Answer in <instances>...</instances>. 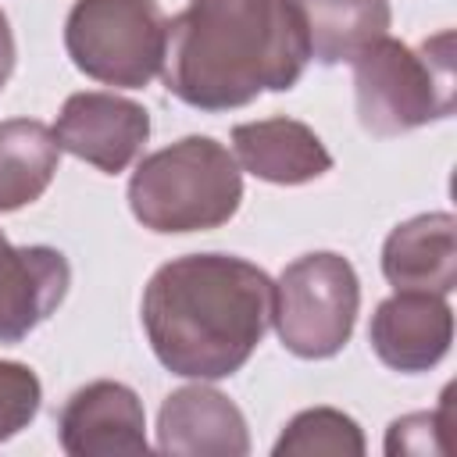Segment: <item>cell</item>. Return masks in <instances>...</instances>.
Segmentation results:
<instances>
[{
  "label": "cell",
  "instance_id": "6da1fadb",
  "mask_svg": "<svg viewBox=\"0 0 457 457\" xmlns=\"http://www.w3.org/2000/svg\"><path fill=\"white\" fill-rule=\"evenodd\" d=\"M275 282L236 253H186L164 261L139 303L154 357L179 378L236 375L271 325Z\"/></svg>",
  "mask_w": 457,
  "mask_h": 457
},
{
  "label": "cell",
  "instance_id": "7a4b0ae2",
  "mask_svg": "<svg viewBox=\"0 0 457 457\" xmlns=\"http://www.w3.org/2000/svg\"><path fill=\"white\" fill-rule=\"evenodd\" d=\"M307 61L289 0H189L168 21L161 79L186 107L218 114L293 89Z\"/></svg>",
  "mask_w": 457,
  "mask_h": 457
},
{
  "label": "cell",
  "instance_id": "3957f363",
  "mask_svg": "<svg viewBox=\"0 0 457 457\" xmlns=\"http://www.w3.org/2000/svg\"><path fill=\"white\" fill-rule=\"evenodd\" d=\"M243 204V171L214 136H182L146 154L129 179L132 218L161 236L221 228Z\"/></svg>",
  "mask_w": 457,
  "mask_h": 457
},
{
  "label": "cell",
  "instance_id": "277c9868",
  "mask_svg": "<svg viewBox=\"0 0 457 457\" xmlns=\"http://www.w3.org/2000/svg\"><path fill=\"white\" fill-rule=\"evenodd\" d=\"M350 64L357 121L368 136L389 139L453 114V29H443L418 46L382 36Z\"/></svg>",
  "mask_w": 457,
  "mask_h": 457
},
{
  "label": "cell",
  "instance_id": "5b68a950",
  "mask_svg": "<svg viewBox=\"0 0 457 457\" xmlns=\"http://www.w3.org/2000/svg\"><path fill=\"white\" fill-rule=\"evenodd\" d=\"M361 278L336 250H314L289 261L275 282L271 325L278 343L300 361L336 357L357 325Z\"/></svg>",
  "mask_w": 457,
  "mask_h": 457
},
{
  "label": "cell",
  "instance_id": "8992f818",
  "mask_svg": "<svg viewBox=\"0 0 457 457\" xmlns=\"http://www.w3.org/2000/svg\"><path fill=\"white\" fill-rule=\"evenodd\" d=\"M168 18L157 0H75L64 18L71 64L104 86L143 89L161 75Z\"/></svg>",
  "mask_w": 457,
  "mask_h": 457
},
{
  "label": "cell",
  "instance_id": "52a82bcc",
  "mask_svg": "<svg viewBox=\"0 0 457 457\" xmlns=\"http://www.w3.org/2000/svg\"><path fill=\"white\" fill-rule=\"evenodd\" d=\"M54 136L61 154H71L104 175H118L143 154L150 139V114L129 96L82 89L64 100Z\"/></svg>",
  "mask_w": 457,
  "mask_h": 457
},
{
  "label": "cell",
  "instance_id": "ba28073f",
  "mask_svg": "<svg viewBox=\"0 0 457 457\" xmlns=\"http://www.w3.org/2000/svg\"><path fill=\"white\" fill-rule=\"evenodd\" d=\"M61 450L71 457L146 453V411L132 386L96 378L75 389L57 414Z\"/></svg>",
  "mask_w": 457,
  "mask_h": 457
},
{
  "label": "cell",
  "instance_id": "9c48e42d",
  "mask_svg": "<svg viewBox=\"0 0 457 457\" xmlns=\"http://www.w3.org/2000/svg\"><path fill=\"white\" fill-rule=\"evenodd\" d=\"M368 343L375 357L400 375L432 371L450 353L453 311L439 293L396 289L375 307L368 325Z\"/></svg>",
  "mask_w": 457,
  "mask_h": 457
},
{
  "label": "cell",
  "instance_id": "30bf717a",
  "mask_svg": "<svg viewBox=\"0 0 457 457\" xmlns=\"http://www.w3.org/2000/svg\"><path fill=\"white\" fill-rule=\"evenodd\" d=\"M71 264L57 246H14L0 232V346L21 343L68 296Z\"/></svg>",
  "mask_w": 457,
  "mask_h": 457
},
{
  "label": "cell",
  "instance_id": "8fae6325",
  "mask_svg": "<svg viewBox=\"0 0 457 457\" xmlns=\"http://www.w3.org/2000/svg\"><path fill=\"white\" fill-rule=\"evenodd\" d=\"M157 450L179 457H246L250 428L243 411L211 386H182L157 411Z\"/></svg>",
  "mask_w": 457,
  "mask_h": 457
},
{
  "label": "cell",
  "instance_id": "7c38bea8",
  "mask_svg": "<svg viewBox=\"0 0 457 457\" xmlns=\"http://www.w3.org/2000/svg\"><path fill=\"white\" fill-rule=\"evenodd\" d=\"M232 150L243 171L271 186H307L332 171V154L321 136L307 121L286 114L236 125Z\"/></svg>",
  "mask_w": 457,
  "mask_h": 457
},
{
  "label": "cell",
  "instance_id": "4fadbf2b",
  "mask_svg": "<svg viewBox=\"0 0 457 457\" xmlns=\"http://www.w3.org/2000/svg\"><path fill=\"white\" fill-rule=\"evenodd\" d=\"M382 275L393 289L450 296L457 286V218L428 211L400 221L382 243Z\"/></svg>",
  "mask_w": 457,
  "mask_h": 457
},
{
  "label": "cell",
  "instance_id": "5bb4252c",
  "mask_svg": "<svg viewBox=\"0 0 457 457\" xmlns=\"http://www.w3.org/2000/svg\"><path fill=\"white\" fill-rule=\"evenodd\" d=\"M303 36L311 61L332 68L353 61L364 46L389 36L393 7L389 0H289Z\"/></svg>",
  "mask_w": 457,
  "mask_h": 457
},
{
  "label": "cell",
  "instance_id": "9a60e30c",
  "mask_svg": "<svg viewBox=\"0 0 457 457\" xmlns=\"http://www.w3.org/2000/svg\"><path fill=\"white\" fill-rule=\"evenodd\" d=\"M61 164V146L50 125L36 118L0 121V214L36 204Z\"/></svg>",
  "mask_w": 457,
  "mask_h": 457
},
{
  "label": "cell",
  "instance_id": "2e32d148",
  "mask_svg": "<svg viewBox=\"0 0 457 457\" xmlns=\"http://www.w3.org/2000/svg\"><path fill=\"white\" fill-rule=\"evenodd\" d=\"M271 453L275 457H286V453L289 457H311V453L361 457L364 453V432L350 414H343L336 407H307L286 421Z\"/></svg>",
  "mask_w": 457,
  "mask_h": 457
},
{
  "label": "cell",
  "instance_id": "e0dca14e",
  "mask_svg": "<svg viewBox=\"0 0 457 457\" xmlns=\"http://www.w3.org/2000/svg\"><path fill=\"white\" fill-rule=\"evenodd\" d=\"M43 386L39 375L21 361H0V443L14 439L39 414Z\"/></svg>",
  "mask_w": 457,
  "mask_h": 457
},
{
  "label": "cell",
  "instance_id": "ac0fdd59",
  "mask_svg": "<svg viewBox=\"0 0 457 457\" xmlns=\"http://www.w3.org/2000/svg\"><path fill=\"white\" fill-rule=\"evenodd\" d=\"M450 389L443 393V403L436 411H414L396 418L386 432V453H450Z\"/></svg>",
  "mask_w": 457,
  "mask_h": 457
},
{
  "label": "cell",
  "instance_id": "d6986e66",
  "mask_svg": "<svg viewBox=\"0 0 457 457\" xmlns=\"http://www.w3.org/2000/svg\"><path fill=\"white\" fill-rule=\"evenodd\" d=\"M14 61H18L14 32H11V21H7V14L0 11V89L7 86V79H11V71H14Z\"/></svg>",
  "mask_w": 457,
  "mask_h": 457
}]
</instances>
